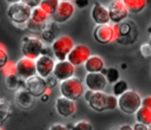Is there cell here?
Instances as JSON below:
<instances>
[{"label":"cell","mask_w":151,"mask_h":130,"mask_svg":"<svg viewBox=\"0 0 151 130\" xmlns=\"http://www.w3.org/2000/svg\"><path fill=\"white\" fill-rule=\"evenodd\" d=\"M86 103L96 112L112 111L117 108V97L104 91H93Z\"/></svg>","instance_id":"1"},{"label":"cell","mask_w":151,"mask_h":130,"mask_svg":"<svg viewBox=\"0 0 151 130\" xmlns=\"http://www.w3.org/2000/svg\"><path fill=\"white\" fill-rule=\"evenodd\" d=\"M84 84L78 77H72L65 81L60 82V92L61 96L69 99L76 101L83 95Z\"/></svg>","instance_id":"2"},{"label":"cell","mask_w":151,"mask_h":130,"mask_svg":"<svg viewBox=\"0 0 151 130\" xmlns=\"http://www.w3.org/2000/svg\"><path fill=\"white\" fill-rule=\"evenodd\" d=\"M141 95L132 89H129L127 92L117 97V108L127 115L136 114V112L141 108Z\"/></svg>","instance_id":"3"},{"label":"cell","mask_w":151,"mask_h":130,"mask_svg":"<svg viewBox=\"0 0 151 130\" xmlns=\"http://www.w3.org/2000/svg\"><path fill=\"white\" fill-rule=\"evenodd\" d=\"M32 8L23 2L10 4L7 8V16L12 23L17 26H26L27 22L30 20Z\"/></svg>","instance_id":"4"},{"label":"cell","mask_w":151,"mask_h":130,"mask_svg":"<svg viewBox=\"0 0 151 130\" xmlns=\"http://www.w3.org/2000/svg\"><path fill=\"white\" fill-rule=\"evenodd\" d=\"M44 43L40 37L34 35H28L23 38L22 54L24 57L35 61L41 55Z\"/></svg>","instance_id":"5"},{"label":"cell","mask_w":151,"mask_h":130,"mask_svg":"<svg viewBox=\"0 0 151 130\" xmlns=\"http://www.w3.org/2000/svg\"><path fill=\"white\" fill-rule=\"evenodd\" d=\"M74 41L71 37L67 35H62L59 36L52 44H50V48H52V54L54 57L58 61H66L67 59L68 54L74 47Z\"/></svg>","instance_id":"6"},{"label":"cell","mask_w":151,"mask_h":130,"mask_svg":"<svg viewBox=\"0 0 151 130\" xmlns=\"http://www.w3.org/2000/svg\"><path fill=\"white\" fill-rule=\"evenodd\" d=\"M118 37V25H97L93 29V38L101 44H108L116 41Z\"/></svg>","instance_id":"7"},{"label":"cell","mask_w":151,"mask_h":130,"mask_svg":"<svg viewBox=\"0 0 151 130\" xmlns=\"http://www.w3.org/2000/svg\"><path fill=\"white\" fill-rule=\"evenodd\" d=\"M138 37V29L131 21H123L118 25V37L116 41L123 45L132 44Z\"/></svg>","instance_id":"8"},{"label":"cell","mask_w":151,"mask_h":130,"mask_svg":"<svg viewBox=\"0 0 151 130\" xmlns=\"http://www.w3.org/2000/svg\"><path fill=\"white\" fill-rule=\"evenodd\" d=\"M110 22L115 25L120 24L127 20L129 16V10L124 6L121 0H111L107 5Z\"/></svg>","instance_id":"9"},{"label":"cell","mask_w":151,"mask_h":130,"mask_svg":"<svg viewBox=\"0 0 151 130\" xmlns=\"http://www.w3.org/2000/svg\"><path fill=\"white\" fill-rule=\"evenodd\" d=\"M91 55V52L88 46L84 44H77V45H74V47L68 54L67 61L76 68L84 65V63L88 61Z\"/></svg>","instance_id":"10"},{"label":"cell","mask_w":151,"mask_h":130,"mask_svg":"<svg viewBox=\"0 0 151 130\" xmlns=\"http://www.w3.org/2000/svg\"><path fill=\"white\" fill-rule=\"evenodd\" d=\"M75 6L71 1H60L56 12L52 14V21L57 24H64L73 16Z\"/></svg>","instance_id":"11"},{"label":"cell","mask_w":151,"mask_h":130,"mask_svg":"<svg viewBox=\"0 0 151 130\" xmlns=\"http://www.w3.org/2000/svg\"><path fill=\"white\" fill-rule=\"evenodd\" d=\"M16 74L23 81L36 75L35 61L27 57H21L16 63Z\"/></svg>","instance_id":"12"},{"label":"cell","mask_w":151,"mask_h":130,"mask_svg":"<svg viewBox=\"0 0 151 130\" xmlns=\"http://www.w3.org/2000/svg\"><path fill=\"white\" fill-rule=\"evenodd\" d=\"M24 88L27 91H29L35 99L36 97H40L48 89L47 86H46L45 79L39 77L38 75H35L33 77L27 79L24 83Z\"/></svg>","instance_id":"13"},{"label":"cell","mask_w":151,"mask_h":130,"mask_svg":"<svg viewBox=\"0 0 151 130\" xmlns=\"http://www.w3.org/2000/svg\"><path fill=\"white\" fill-rule=\"evenodd\" d=\"M52 75L56 77L59 82H62V81H65L67 79L74 77V75H75V67L72 66L67 59L66 61H57L55 64Z\"/></svg>","instance_id":"14"},{"label":"cell","mask_w":151,"mask_h":130,"mask_svg":"<svg viewBox=\"0 0 151 130\" xmlns=\"http://www.w3.org/2000/svg\"><path fill=\"white\" fill-rule=\"evenodd\" d=\"M35 69H36V75L39 77L45 79L47 76L52 75V71H54L55 64L56 61H54L52 57L50 56H44V55H40L38 59L35 61Z\"/></svg>","instance_id":"15"},{"label":"cell","mask_w":151,"mask_h":130,"mask_svg":"<svg viewBox=\"0 0 151 130\" xmlns=\"http://www.w3.org/2000/svg\"><path fill=\"white\" fill-rule=\"evenodd\" d=\"M107 80L102 73H88L84 77V86L91 91H104Z\"/></svg>","instance_id":"16"},{"label":"cell","mask_w":151,"mask_h":130,"mask_svg":"<svg viewBox=\"0 0 151 130\" xmlns=\"http://www.w3.org/2000/svg\"><path fill=\"white\" fill-rule=\"evenodd\" d=\"M56 111L63 118H70L76 112V104L74 101L66 99L64 96H59L55 103Z\"/></svg>","instance_id":"17"},{"label":"cell","mask_w":151,"mask_h":130,"mask_svg":"<svg viewBox=\"0 0 151 130\" xmlns=\"http://www.w3.org/2000/svg\"><path fill=\"white\" fill-rule=\"evenodd\" d=\"M59 33H60L59 25L50 20L45 23L41 33H40V39L43 41V43L52 44L59 37Z\"/></svg>","instance_id":"18"},{"label":"cell","mask_w":151,"mask_h":130,"mask_svg":"<svg viewBox=\"0 0 151 130\" xmlns=\"http://www.w3.org/2000/svg\"><path fill=\"white\" fill-rule=\"evenodd\" d=\"M91 16L93 21L97 25H106L110 23L107 6L103 5L100 2H95L93 3L91 10Z\"/></svg>","instance_id":"19"},{"label":"cell","mask_w":151,"mask_h":130,"mask_svg":"<svg viewBox=\"0 0 151 130\" xmlns=\"http://www.w3.org/2000/svg\"><path fill=\"white\" fill-rule=\"evenodd\" d=\"M14 101H16V104L21 109L28 110V109H31L34 106L35 97L23 87V88H20L16 91V93H14Z\"/></svg>","instance_id":"20"},{"label":"cell","mask_w":151,"mask_h":130,"mask_svg":"<svg viewBox=\"0 0 151 130\" xmlns=\"http://www.w3.org/2000/svg\"><path fill=\"white\" fill-rule=\"evenodd\" d=\"M83 66L88 73H101L105 68V61L100 55L91 54Z\"/></svg>","instance_id":"21"},{"label":"cell","mask_w":151,"mask_h":130,"mask_svg":"<svg viewBox=\"0 0 151 130\" xmlns=\"http://www.w3.org/2000/svg\"><path fill=\"white\" fill-rule=\"evenodd\" d=\"M129 12L140 14L145 9L147 5V0H121Z\"/></svg>","instance_id":"22"},{"label":"cell","mask_w":151,"mask_h":130,"mask_svg":"<svg viewBox=\"0 0 151 130\" xmlns=\"http://www.w3.org/2000/svg\"><path fill=\"white\" fill-rule=\"evenodd\" d=\"M4 82H5V86L8 90L17 91L18 89L24 87L25 81H23L17 74H14V75H10V76L5 77V81H4Z\"/></svg>","instance_id":"23"},{"label":"cell","mask_w":151,"mask_h":130,"mask_svg":"<svg viewBox=\"0 0 151 130\" xmlns=\"http://www.w3.org/2000/svg\"><path fill=\"white\" fill-rule=\"evenodd\" d=\"M136 121L138 123H141L146 126H151V111L146 108H141L136 112Z\"/></svg>","instance_id":"24"},{"label":"cell","mask_w":151,"mask_h":130,"mask_svg":"<svg viewBox=\"0 0 151 130\" xmlns=\"http://www.w3.org/2000/svg\"><path fill=\"white\" fill-rule=\"evenodd\" d=\"M30 20L35 23H38V24H45L46 22L50 20V16L46 12H44L39 6H37L35 8H32Z\"/></svg>","instance_id":"25"},{"label":"cell","mask_w":151,"mask_h":130,"mask_svg":"<svg viewBox=\"0 0 151 130\" xmlns=\"http://www.w3.org/2000/svg\"><path fill=\"white\" fill-rule=\"evenodd\" d=\"M59 3H60V0H41L39 7L52 18L58 8Z\"/></svg>","instance_id":"26"},{"label":"cell","mask_w":151,"mask_h":130,"mask_svg":"<svg viewBox=\"0 0 151 130\" xmlns=\"http://www.w3.org/2000/svg\"><path fill=\"white\" fill-rule=\"evenodd\" d=\"M12 114V104L5 99H0V125L5 122Z\"/></svg>","instance_id":"27"},{"label":"cell","mask_w":151,"mask_h":130,"mask_svg":"<svg viewBox=\"0 0 151 130\" xmlns=\"http://www.w3.org/2000/svg\"><path fill=\"white\" fill-rule=\"evenodd\" d=\"M101 73L105 76L106 80H107V83H110V84H114L116 81H118L120 79L119 71H118L116 68L111 67V68H108V69L104 68Z\"/></svg>","instance_id":"28"},{"label":"cell","mask_w":151,"mask_h":130,"mask_svg":"<svg viewBox=\"0 0 151 130\" xmlns=\"http://www.w3.org/2000/svg\"><path fill=\"white\" fill-rule=\"evenodd\" d=\"M129 84L127 81L119 79L118 81H116L114 84H112V92L113 95L116 97H119L120 95H122L124 92H127L129 90Z\"/></svg>","instance_id":"29"},{"label":"cell","mask_w":151,"mask_h":130,"mask_svg":"<svg viewBox=\"0 0 151 130\" xmlns=\"http://www.w3.org/2000/svg\"><path fill=\"white\" fill-rule=\"evenodd\" d=\"M44 25L45 24H38V23H35V22H33V21L29 20L28 22H27L26 26H25V29L28 32H30L31 35L36 36V35H38V34L40 35Z\"/></svg>","instance_id":"30"},{"label":"cell","mask_w":151,"mask_h":130,"mask_svg":"<svg viewBox=\"0 0 151 130\" xmlns=\"http://www.w3.org/2000/svg\"><path fill=\"white\" fill-rule=\"evenodd\" d=\"M70 130H93V126L88 121L80 120L74 123Z\"/></svg>","instance_id":"31"},{"label":"cell","mask_w":151,"mask_h":130,"mask_svg":"<svg viewBox=\"0 0 151 130\" xmlns=\"http://www.w3.org/2000/svg\"><path fill=\"white\" fill-rule=\"evenodd\" d=\"M1 71L5 77L10 75H14L16 74V63H14L12 61H8L7 64L1 69Z\"/></svg>","instance_id":"32"},{"label":"cell","mask_w":151,"mask_h":130,"mask_svg":"<svg viewBox=\"0 0 151 130\" xmlns=\"http://www.w3.org/2000/svg\"><path fill=\"white\" fill-rule=\"evenodd\" d=\"M8 59V53L6 47L2 43H0V70L7 64Z\"/></svg>","instance_id":"33"},{"label":"cell","mask_w":151,"mask_h":130,"mask_svg":"<svg viewBox=\"0 0 151 130\" xmlns=\"http://www.w3.org/2000/svg\"><path fill=\"white\" fill-rule=\"evenodd\" d=\"M140 53L144 59H150L151 57V43L147 42V43H144L140 47Z\"/></svg>","instance_id":"34"},{"label":"cell","mask_w":151,"mask_h":130,"mask_svg":"<svg viewBox=\"0 0 151 130\" xmlns=\"http://www.w3.org/2000/svg\"><path fill=\"white\" fill-rule=\"evenodd\" d=\"M45 83H46V86H47V88L52 90V88H55V87L58 85L59 81L57 80L56 77H55V76L52 74V75L47 76V77L45 78Z\"/></svg>","instance_id":"35"},{"label":"cell","mask_w":151,"mask_h":130,"mask_svg":"<svg viewBox=\"0 0 151 130\" xmlns=\"http://www.w3.org/2000/svg\"><path fill=\"white\" fill-rule=\"evenodd\" d=\"M40 1L41 0H21V2H23L24 4L28 5L30 8H35L37 6H39Z\"/></svg>","instance_id":"36"},{"label":"cell","mask_w":151,"mask_h":130,"mask_svg":"<svg viewBox=\"0 0 151 130\" xmlns=\"http://www.w3.org/2000/svg\"><path fill=\"white\" fill-rule=\"evenodd\" d=\"M90 3V0H74V6L78 8H86Z\"/></svg>","instance_id":"37"},{"label":"cell","mask_w":151,"mask_h":130,"mask_svg":"<svg viewBox=\"0 0 151 130\" xmlns=\"http://www.w3.org/2000/svg\"><path fill=\"white\" fill-rule=\"evenodd\" d=\"M41 55H44V56H50V57H52V59H54V54H52V48H50V46L45 45V44H44Z\"/></svg>","instance_id":"38"},{"label":"cell","mask_w":151,"mask_h":130,"mask_svg":"<svg viewBox=\"0 0 151 130\" xmlns=\"http://www.w3.org/2000/svg\"><path fill=\"white\" fill-rule=\"evenodd\" d=\"M141 106L146 108L151 111V96H146V97H144V99H142Z\"/></svg>","instance_id":"39"},{"label":"cell","mask_w":151,"mask_h":130,"mask_svg":"<svg viewBox=\"0 0 151 130\" xmlns=\"http://www.w3.org/2000/svg\"><path fill=\"white\" fill-rule=\"evenodd\" d=\"M48 130H69L66 125L61 124V123H56V124H52V126L50 127Z\"/></svg>","instance_id":"40"},{"label":"cell","mask_w":151,"mask_h":130,"mask_svg":"<svg viewBox=\"0 0 151 130\" xmlns=\"http://www.w3.org/2000/svg\"><path fill=\"white\" fill-rule=\"evenodd\" d=\"M132 128H133V130H150V127L146 126V125H144V124H141V123H138V122H136L135 124L132 126Z\"/></svg>","instance_id":"41"},{"label":"cell","mask_w":151,"mask_h":130,"mask_svg":"<svg viewBox=\"0 0 151 130\" xmlns=\"http://www.w3.org/2000/svg\"><path fill=\"white\" fill-rule=\"evenodd\" d=\"M117 130H133L131 125H127V124H123L120 125L119 127H117Z\"/></svg>","instance_id":"42"},{"label":"cell","mask_w":151,"mask_h":130,"mask_svg":"<svg viewBox=\"0 0 151 130\" xmlns=\"http://www.w3.org/2000/svg\"><path fill=\"white\" fill-rule=\"evenodd\" d=\"M8 4H14V3H18V2H21V0H5Z\"/></svg>","instance_id":"43"},{"label":"cell","mask_w":151,"mask_h":130,"mask_svg":"<svg viewBox=\"0 0 151 130\" xmlns=\"http://www.w3.org/2000/svg\"><path fill=\"white\" fill-rule=\"evenodd\" d=\"M60 1H71V0H60Z\"/></svg>","instance_id":"44"},{"label":"cell","mask_w":151,"mask_h":130,"mask_svg":"<svg viewBox=\"0 0 151 130\" xmlns=\"http://www.w3.org/2000/svg\"><path fill=\"white\" fill-rule=\"evenodd\" d=\"M0 130H3V129H2V128H0Z\"/></svg>","instance_id":"45"},{"label":"cell","mask_w":151,"mask_h":130,"mask_svg":"<svg viewBox=\"0 0 151 130\" xmlns=\"http://www.w3.org/2000/svg\"><path fill=\"white\" fill-rule=\"evenodd\" d=\"M150 130H151V129H150Z\"/></svg>","instance_id":"46"}]
</instances>
